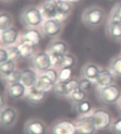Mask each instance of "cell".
<instances>
[{"label":"cell","mask_w":121,"mask_h":134,"mask_svg":"<svg viewBox=\"0 0 121 134\" xmlns=\"http://www.w3.org/2000/svg\"><path fill=\"white\" fill-rule=\"evenodd\" d=\"M2 2H5V3H9V2H13V1H14V0H1Z\"/></svg>","instance_id":"cell-42"},{"label":"cell","mask_w":121,"mask_h":134,"mask_svg":"<svg viewBox=\"0 0 121 134\" xmlns=\"http://www.w3.org/2000/svg\"><path fill=\"white\" fill-rule=\"evenodd\" d=\"M18 118V113L13 107H8L3 109L0 115L1 124L3 127L10 128L14 126Z\"/></svg>","instance_id":"cell-9"},{"label":"cell","mask_w":121,"mask_h":134,"mask_svg":"<svg viewBox=\"0 0 121 134\" xmlns=\"http://www.w3.org/2000/svg\"><path fill=\"white\" fill-rule=\"evenodd\" d=\"M42 39L41 33L35 28H29L23 34L21 42H25L33 47L37 46Z\"/></svg>","instance_id":"cell-13"},{"label":"cell","mask_w":121,"mask_h":134,"mask_svg":"<svg viewBox=\"0 0 121 134\" xmlns=\"http://www.w3.org/2000/svg\"><path fill=\"white\" fill-rule=\"evenodd\" d=\"M59 1L60 0H44L40 7L44 19L46 20L55 19Z\"/></svg>","instance_id":"cell-11"},{"label":"cell","mask_w":121,"mask_h":134,"mask_svg":"<svg viewBox=\"0 0 121 134\" xmlns=\"http://www.w3.org/2000/svg\"><path fill=\"white\" fill-rule=\"evenodd\" d=\"M107 29L108 34L112 38L121 39V22L108 20Z\"/></svg>","instance_id":"cell-22"},{"label":"cell","mask_w":121,"mask_h":134,"mask_svg":"<svg viewBox=\"0 0 121 134\" xmlns=\"http://www.w3.org/2000/svg\"><path fill=\"white\" fill-rule=\"evenodd\" d=\"M14 22L13 16L10 13L2 11L0 13V30H5L12 27Z\"/></svg>","instance_id":"cell-23"},{"label":"cell","mask_w":121,"mask_h":134,"mask_svg":"<svg viewBox=\"0 0 121 134\" xmlns=\"http://www.w3.org/2000/svg\"><path fill=\"white\" fill-rule=\"evenodd\" d=\"M25 131L26 134H46V125L40 119H31L26 124Z\"/></svg>","instance_id":"cell-12"},{"label":"cell","mask_w":121,"mask_h":134,"mask_svg":"<svg viewBox=\"0 0 121 134\" xmlns=\"http://www.w3.org/2000/svg\"><path fill=\"white\" fill-rule=\"evenodd\" d=\"M33 64L35 69L40 71H45L50 69L52 65L50 55L45 52H41L35 54L33 57Z\"/></svg>","instance_id":"cell-10"},{"label":"cell","mask_w":121,"mask_h":134,"mask_svg":"<svg viewBox=\"0 0 121 134\" xmlns=\"http://www.w3.org/2000/svg\"><path fill=\"white\" fill-rule=\"evenodd\" d=\"M96 129L98 130L107 129L112 124V117L111 114L106 109H98L92 114Z\"/></svg>","instance_id":"cell-4"},{"label":"cell","mask_w":121,"mask_h":134,"mask_svg":"<svg viewBox=\"0 0 121 134\" xmlns=\"http://www.w3.org/2000/svg\"><path fill=\"white\" fill-rule=\"evenodd\" d=\"M64 1H65L67 2L70 3L71 4L74 5L75 4H77V3H79L81 0H64Z\"/></svg>","instance_id":"cell-41"},{"label":"cell","mask_w":121,"mask_h":134,"mask_svg":"<svg viewBox=\"0 0 121 134\" xmlns=\"http://www.w3.org/2000/svg\"><path fill=\"white\" fill-rule=\"evenodd\" d=\"M62 21L57 19H48L43 25L44 34L48 37H54L58 35L62 29Z\"/></svg>","instance_id":"cell-7"},{"label":"cell","mask_w":121,"mask_h":134,"mask_svg":"<svg viewBox=\"0 0 121 134\" xmlns=\"http://www.w3.org/2000/svg\"><path fill=\"white\" fill-rule=\"evenodd\" d=\"M68 50V45L65 42L60 40H57L53 42L50 46V54L64 55L67 54Z\"/></svg>","instance_id":"cell-21"},{"label":"cell","mask_w":121,"mask_h":134,"mask_svg":"<svg viewBox=\"0 0 121 134\" xmlns=\"http://www.w3.org/2000/svg\"><path fill=\"white\" fill-rule=\"evenodd\" d=\"M72 8H73L72 4L64 0H60L57 4V16L55 19L63 22L70 16V14L72 13Z\"/></svg>","instance_id":"cell-15"},{"label":"cell","mask_w":121,"mask_h":134,"mask_svg":"<svg viewBox=\"0 0 121 134\" xmlns=\"http://www.w3.org/2000/svg\"><path fill=\"white\" fill-rule=\"evenodd\" d=\"M101 70L97 65L93 63H88L84 66L82 69V74L84 78L88 79L93 81L96 80L98 77Z\"/></svg>","instance_id":"cell-20"},{"label":"cell","mask_w":121,"mask_h":134,"mask_svg":"<svg viewBox=\"0 0 121 134\" xmlns=\"http://www.w3.org/2000/svg\"><path fill=\"white\" fill-rule=\"evenodd\" d=\"M43 75L45 76L48 79H49L50 81H51L55 85L57 81L59 79V74L54 69H48L47 71H44Z\"/></svg>","instance_id":"cell-35"},{"label":"cell","mask_w":121,"mask_h":134,"mask_svg":"<svg viewBox=\"0 0 121 134\" xmlns=\"http://www.w3.org/2000/svg\"><path fill=\"white\" fill-rule=\"evenodd\" d=\"M113 131L115 133L121 134V118L118 119L113 124Z\"/></svg>","instance_id":"cell-38"},{"label":"cell","mask_w":121,"mask_h":134,"mask_svg":"<svg viewBox=\"0 0 121 134\" xmlns=\"http://www.w3.org/2000/svg\"><path fill=\"white\" fill-rule=\"evenodd\" d=\"M70 97L74 102L76 103H79L86 99L87 94L86 91H84L79 87L72 91V93L70 94Z\"/></svg>","instance_id":"cell-25"},{"label":"cell","mask_w":121,"mask_h":134,"mask_svg":"<svg viewBox=\"0 0 121 134\" xmlns=\"http://www.w3.org/2000/svg\"><path fill=\"white\" fill-rule=\"evenodd\" d=\"M38 81L35 72L30 69H26L22 71L21 82L26 88H30L36 84Z\"/></svg>","instance_id":"cell-19"},{"label":"cell","mask_w":121,"mask_h":134,"mask_svg":"<svg viewBox=\"0 0 121 134\" xmlns=\"http://www.w3.org/2000/svg\"><path fill=\"white\" fill-rule=\"evenodd\" d=\"M76 124L69 119H62L56 123L52 129V134H77Z\"/></svg>","instance_id":"cell-8"},{"label":"cell","mask_w":121,"mask_h":134,"mask_svg":"<svg viewBox=\"0 0 121 134\" xmlns=\"http://www.w3.org/2000/svg\"><path fill=\"white\" fill-rule=\"evenodd\" d=\"M79 87V81L76 79H71L67 81H59L55 85V92L61 96L70 95L73 90Z\"/></svg>","instance_id":"cell-5"},{"label":"cell","mask_w":121,"mask_h":134,"mask_svg":"<svg viewBox=\"0 0 121 134\" xmlns=\"http://www.w3.org/2000/svg\"><path fill=\"white\" fill-rule=\"evenodd\" d=\"M46 94L47 92L39 90L34 86L29 88L26 97L28 101L33 104H40L45 99Z\"/></svg>","instance_id":"cell-17"},{"label":"cell","mask_w":121,"mask_h":134,"mask_svg":"<svg viewBox=\"0 0 121 134\" xmlns=\"http://www.w3.org/2000/svg\"><path fill=\"white\" fill-rule=\"evenodd\" d=\"M76 109H77V111L79 114H88L89 111H91V104L88 100L85 99L82 102L77 103Z\"/></svg>","instance_id":"cell-32"},{"label":"cell","mask_w":121,"mask_h":134,"mask_svg":"<svg viewBox=\"0 0 121 134\" xmlns=\"http://www.w3.org/2000/svg\"><path fill=\"white\" fill-rule=\"evenodd\" d=\"M121 95L120 89L115 84L102 88L99 93L101 100L107 104H113L116 103Z\"/></svg>","instance_id":"cell-3"},{"label":"cell","mask_w":121,"mask_h":134,"mask_svg":"<svg viewBox=\"0 0 121 134\" xmlns=\"http://www.w3.org/2000/svg\"><path fill=\"white\" fill-rule=\"evenodd\" d=\"M9 59V54L7 49L1 48L0 49V63H3L7 62Z\"/></svg>","instance_id":"cell-39"},{"label":"cell","mask_w":121,"mask_h":134,"mask_svg":"<svg viewBox=\"0 0 121 134\" xmlns=\"http://www.w3.org/2000/svg\"><path fill=\"white\" fill-rule=\"evenodd\" d=\"M120 109H121V102H120Z\"/></svg>","instance_id":"cell-43"},{"label":"cell","mask_w":121,"mask_h":134,"mask_svg":"<svg viewBox=\"0 0 121 134\" xmlns=\"http://www.w3.org/2000/svg\"><path fill=\"white\" fill-rule=\"evenodd\" d=\"M5 102H6V96H5L4 93H1V94H0V107H1V109H3L4 107Z\"/></svg>","instance_id":"cell-40"},{"label":"cell","mask_w":121,"mask_h":134,"mask_svg":"<svg viewBox=\"0 0 121 134\" xmlns=\"http://www.w3.org/2000/svg\"><path fill=\"white\" fill-rule=\"evenodd\" d=\"M106 12L102 8L98 6H91L84 10L82 15L83 23L90 28H95L100 26L104 21Z\"/></svg>","instance_id":"cell-1"},{"label":"cell","mask_w":121,"mask_h":134,"mask_svg":"<svg viewBox=\"0 0 121 134\" xmlns=\"http://www.w3.org/2000/svg\"><path fill=\"white\" fill-rule=\"evenodd\" d=\"M73 75V68L71 67H64L61 68L59 73V79L60 81H67L72 79Z\"/></svg>","instance_id":"cell-33"},{"label":"cell","mask_w":121,"mask_h":134,"mask_svg":"<svg viewBox=\"0 0 121 134\" xmlns=\"http://www.w3.org/2000/svg\"><path fill=\"white\" fill-rule=\"evenodd\" d=\"M19 47L21 50L22 57L29 58L33 55L35 47L32 46L29 44H27V43H25V42H21Z\"/></svg>","instance_id":"cell-30"},{"label":"cell","mask_w":121,"mask_h":134,"mask_svg":"<svg viewBox=\"0 0 121 134\" xmlns=\"http://www.w3.org/2000/svg\"><path fill=\"white\" fill-rule=\"evenodd\" d=\"M26 86L21 82L10 84L8 88V94L10 97L15 99H21L25 95L26 93Z\"/></svg>","instance_id":"cell-18"},{"label":"cell","mask_w":121,"mask_h":134,"mask_svg":"<svg viewBox=\"0 0 121 134\" xmlns=\"http://www.w3.org/2000/svg\"><path fill=\"white\" fill-rule=\"evenodd\" d=\"M14 70H15V64L14 61L9 59L5 62L0 63V72L3 76L9 74Z\"/></svg>","instance_id":"cell-26"},{"label":"cell","mask_w":121,"mask_h":134,"mask_svg":"<svg viewBox=\"0 0 121 134\" xmlns=\"http://www.w3.org/2000/svg\"><path fill=\"white\" fill-rule=\"evenodd\" d=\"M95 81L97 85L101 86V88H103L113 83L114 76L111 70L108 69H103L101 70L98 77L96 78Z\"/></svg>","instance_id":"cell-16"},{"label":"cell","mask_w":121,"mask_h":134,"mask_svg":"<svg viewBox=\"0 0 121 134\" xmlns=\"http://www.w3.org/2000/svg\"><path fill=\"white\" fill-rule=\"evenodd\" d=\"M77 133L93 134L96 131V126L92 116H86L80 118L76 123Z\"/></svg>","instance_id":"cell-6"},{"label":"cell","mask_w":121,"mask_h":134,"mask_svg":"<svg viewBox=\"0 0 121 134\" xmlns=\"http://www.w3.org/2000/svg\"><path fill=\"white\" fill-rule=\"evenodd\" d=\"M7 52L9 54V58L10 60L17 62L21 59L22 57L21 55V50L19 49V47L17 46H10L7 49Z\"/></svg>","instance_id":"cell-28"},{"label":"cell","mask_w":121,"mask_h":134,"mask_svg":"<svg viewBox=\"0 0 121 134\" xmlns=\"http://www.w3.org/2000/svg\"><path fill=\"white\" fill-rule=\"evenodd\" d=\"M92 86H93V83L90 79L84 77V79H81L79 81V88H82V90L86 92L91 90L92 88Z\"/></svg>","instance_id":"cell-36"},{"label":"cell","mask_w":121,"mask_h":134,"mask_svg":"<svg viewBox=\"0 0 121 134\" xmlns=\"http://www.w3.org/2000/svg\"><path fill=\"white\" fill-rule=\"evenodd\" d=\"M110 68L114 75L121 77V57L114 58L111 62Z\"/></svg>","instance_id":"cell-31"},{"label":"cell","mask_w":121,"mask_h":134,"mask_svg":"<svg viewBox=\"0 0 121 134\" xmlns=\"http://www.w3.org/2000/svg\"><path fill=\"white\" fill-rule=\"evenodd\" d=\"M19 37V31L14 27L1 31V42L4 45H12L17 42Z\"/></svg>","instance_id":"cell-14"},{"label":"cell","mask_w":121,"mask_h":134,"mask_svg":"<svg viewBox=\"0 0 121 134\" xmlns=\"http://www.w3.org/2000/svg\"><path fill=\"white\" fill-rule=\"evenodd\" d=\"M20 19L25 26L35 28L42 24L44 18L40 8L35 6H28L22 10Z\"/></svg>","instance_id":"cell-2"},{"label":"cell","mask_w":121,"mask_h":134,"mask_svg":"<svg viewBox=\"0 0 121 134\" xmlns=\"http://www.w3.org/2000/svg\"><path fill=\"white\" fill-rule=\"evenodd\" d=\"M109 21L121 22V2L116 3L111 11Z\"/></svg>","instance_id":"cell-27"},{"label":"cell","mask_w":121,"mask_h":134,"mask_svg":"<svg viewBox=\"0 0 121 134\" xmlns=\"http://www.w3.org/2000/svg\"><path fill=\"white\" fill-rule=\"evenodd\" d=\"M54 86H55V84L51 81H50L49 79L43 74L40 77L39 79H38L37 83L35 85V86L38 89L45 91L47 93L51 90Z\"/></svg>","instance_id":"cell-24"},{"label":"cell","mask_w":121,"mask_h":134,"mask_svg":"<svg viewBox=\"0 0 121 134\" xmlns=\"http://www.w3.org/2000/svg\"><path fill=\"white\" fill-rule=\"evenodd\" d=\"M50 58H51L52 64L55 66L60 67L62 66V63L63 57L64 55H59V54H50Z\"/></svg>","instance_id":"cell-37"},{"label":"cell","mask_w":121,"mask_h":134,"mask_svg":"<svg viewBox=\"0 0 121 134\" xmlns=\"http://www.w3.org/2000/svg\"><path fill=\"white\" fill-rule=\"evenodd\" d=\"M76 63H77V59H76L75 56L70 54H65L63 57V60L61 68H64V67L73 68L76 64Z\"/></svg>","instance_id":"cell-34"},{"label":"cell","mask_w":121,"mask_h":134,"mask_svg":"<svg viewBox=\"0 0 121 134\" xmlns=\"http://www.w3.org/2000/svg\"><path fill=\"white\" fill-rule=\"evenodd\" d=\"M5 81L9 84L19 83L21 82V77H22V71H20L19 70H14L12 73L5 76Z\"/></svg>","instance_id":"cell-29"}]
</instances>
